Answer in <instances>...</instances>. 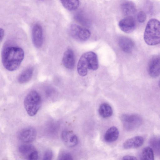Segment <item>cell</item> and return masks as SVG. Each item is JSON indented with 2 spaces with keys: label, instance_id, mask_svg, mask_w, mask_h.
Returning <instances> with one entry per match:
<instances>
[{
  "label": "cell",
  "instance_id": "1",
  "mask_svg": "<svg viewBox=\"0 0 160 160\" xmlns=\"http://www.w3.org/2000/svg\"><path fill=\"white\" fill-rule=\"evenodd\" d=\"M24 57V52L21 48L8 46L3 49L2 55V64L10 71L16 70L20 66Z\"/></svg>",
  "mask_w": 160,
  "mask_h": 160
},
{
  "label": "cell",
  "instance_id": "2",
  "mask_svg": "<svg viewBox=\"0 0 160 160\" xmlns=\"http://www.w3.org/2000/svg\"><path fill=\"white\" fill-rule=\"evenodd\" d=\"M145 43L150 46L160 43V22L155 18L150 19L147 23L144 34Z\"/></svg>",
  "mask_w": 160,
  "mask_h": 160
},
{
  "label": "cell",
  "instance_id": "3",
  "mask_svg": "<svg viewBox=\"0 0 160 160\" xmlns=\"http://www.w3.org/2000/svg\"><path fill=\"white\" fill-rule=\"evenodd\" d=\"M41 104V98L39 94L35 90L30 92L24 100V108L30 116L35 115L39 110Z\"/></svg>",
  "mask_w": 160,
  "mask_h": 160
},
{
  "label": "cell",
  "instance_id": "4",
  "mask_svg": "<svg viewBox=\"0 0 160 160\" xmlns=\"http://www.w3.org/2000/svg\"><path fill=\"white\" fill-rule=\"evenodd\" d=\"M78 65L87 69L97 70L98 62L97 54L92 51L84 53L80 58Z\"/></svg>",
  "mask_w": 160,
  "mask_h": 160
},
{
  "label": "cell",
  "instance_id": "5",
  "mask_svg": "<svg viewBox=\"0 0 160 160\" xmlns=\"http://www.w3.org/2000/svg\"><path fill=\"white\" fill-rule=\"evenodd\" d=\"M69 32L72 38L80 41H86L91 36V32L88 29L76 24L70 26Z\"/></svg>",
  "mask_w": 160,
  "mask_h": 160
},
{
  "label": "cell",
  "instance_id": "6",
  "mask_svg": "<svg viewBox=\"0 0 160 160\" xmlns=\"http://www.w3.org/2000/svg\"><path fill=\"white\" fill-rule=\"evenodd\" d=\"M121 118L124 126L128 130H133L138 128L142 122V118L137 114H123Z\"/></svg>",
  "mask_w": 160,
  "mask_h": 160
},
{
  "label": "cell",
  "instance_id": "7",
  "mask_svg": "<svg viewBox=\"0 0 160 160\" xmlns=\"http://www.w3.org/2000/svg\"><path fill=\"white\" fill-rule=\"evenodd\" d=\"M18 151L27 160H37L38 158V152L31 144L26 143L21 145L18 147Z\"/></svg>",
  "mask_w": 160,
  "mask_h": 160
},
{
  "label": "cell",
  "instance_id": "8",
  "mask_svg": "<svg viewBox=\"0 0 160 160\" xmlns=\"http://www.w3.org/2000/svg\"><path fill=\"white\" fill-rule=\"evenodd\" d=\"M32 43L35 47L39 48L42 45L43 42V31L42 26L38 23L33 25L31 30Z\"/></svg>",
  "mask_w": 160,
  "mask_h": 160
},
{
  "label": "cell",
  "instance_id": "9",
  "mask_svg": "<svg viewBox=\"0 0 160 160\" xmlns=\"http://www.w3.org/2000/svg\"><path fill=\"white\" fill-rule=\"evenodd\" d=\"M37 136V132L33 128L28 127L21 130L18 134L19 139L22 142L27 143L33 141Z\"/></svg>",
  "mask_w": 160,
  "mask_h": 160
},
{
  "label": "cell",
  "instance_id": "10",
  "mask_svg": "<svg viewBox=\"0 0 160 160\" xmlns=\"http://www.w3.org/2000/svg\"><path fill=\"white\" fill-rule=\"evenodd\" d=\"M118 26L123 32L129 33L133 32L135 29L136 23L132 16L126 17L119 21Z\"/></svg>",
  "mask_w": 160,
  "mask_h": 160
},
{
  "label": "cell",
  "instance_id": "11",
  "mask_svg": "<svg viewBox=\"0 0 160 160\" xmlns=\"http://www.w3.org/2000/svg\"><path fill=\"white\" fill-rule=\"evenodd\" d=\"M148 71L149 75L153 78H156L160 75V57L153 56L149 62Z\"/></svg>",
  "mask_w": 160,
  "mask_h": 160
},
{
  "label": "cell",
  "instance_id": "12",
  "mask_svg": "<svg viewBox=\"0 0 160 160\" xmlns=\"http://www.w3.org/2000/svg\"><path fill=\"white\" fill-rule=\"evenodd\" d=\"M61 138L63 143L68 147H74L78 143V137L71 131H63L62 133Z\"/></svg>",
  "mask_w": 160,
  "mask_h": 160
},
{
  "label": "cell",
  "instance_id": "13",
  "mask_svg": "<svg viewBox=\"0 0 160 160\" xmlns=\"http://www.w3.org/2000/svg\"><path fill=\"white\" fill-rule=\"evenodd\" d=\"M62 63L66 68L72 69L75 65V57L73 50L68 49L64 52L62 58Z\"/></svg>",
  "mask_w": 160,
  "mask_h": 160
},
{
  "label": "cell",
  "instance_id": "14",
  "mask_svg": "<svg viewBox=\"0 0 160 160\" xmlns=\"http://www.w3.org/2000/svg\"><path fill=\"white\" fill-rule=\"evenodd\" d=\"M119 47L123 52L130 53L132 52L134 47V43L130 38L122 37L118 40Z\"/></svg>",
  "mask_w": 160,
  "mask_h": 160
},
{
  "label": "cell",
  "instance_id": "15",
  "mask_svg": "<svg viewBox=\"0 0 160 160\" xmlns=\"http://www.w3.org/2000/svg\"><path fill=\"white\" fill-rule=\"evenodd\" d=\"M144 141L142 137L135 136L126 140L123 144V147L126 149L138 148L142 145Z\"/></svg>",
  "mask_w": 160,
  "mask_h": 160
},
{
  "label": "cell",
  "instance_id": "16",
  "mask_svg": "<svg viewBox=\"0 0 160 160\" xmlns=\"http://www.w3.org/2000/svg\"><path fill=\"white\" fill-rule=\"evenodd\" d=\"M121 9L122 12L127 17L132 16L136 11L135 4L130 1H126L122 2L121 5Z\"/></svg>",
  "mask_w": 160,
  "mask_h": 160
},
{
  "label": "cell",
  "instance_id": "17",
  "mask_svg": "<svg viewBox=\"0 0 160 160\" xmlns=\"http://www.w3.org/2000/svg\"><path fill=\"white\" fill-rule=\"evenodd\" d=\"M119 131L115 127H110L106 131L104 136V141L108 143L115 141L119 136Z\"/></svg>",
  "mask_w": 160,
  "mask_h": 160
},
{
  "label": "cell",
  "instance_id": "18",
  "mask_svg": "<svg viewBox=\"0 0 160 160\" xmlns=\"http://www.w3.org/2000/svg\"><path fill=\"white\" fill-rule=\"evenodd\" d=\"M34 68L32 67H29L24 70L18 76V82L21 84L27 82L32 77Z\"/></svg>",
  "mask_w": 160,
  "mask_h": 160
},
{
  "label": "cell",
  "instance_id": "19",
  "mask_svg": "<svg viewBox=\"0 0 160 160\" xmlns=\"http://www.w3.org/2000/svg\"><path fill=\"white\" fill-rule=\"evenodd\" d=\"M98 112L101 117L107 118L112 115L113 111L112 107L109 104L106 103H103L100 105Z\"/></svg>",
  "mask_w": 160,
  "mask_h": 160
},
{
  "label": "cell",
  "instance_id": "20",
  "mask_svg": "<svg viewBox=\"0 0 160 160\" xmlns=\"http://www.w3.org/2000/svg\"><path fill=\"white\" fill-rule=\"evenodd\" d=\"M62 6L68 10L72 11L76 9L79 6L80 2L79 0H61Z\"/></svg>",
  "mask_w": 160,
  "mask_h": 160
},
{
  "label": "cell",
  "instance_id": "21",
  "mask_svg": "<svg viewBox=\"0 0 160 160\" xmlns=\"http://www.w3.org/2000/svg\"><path fill=\"white\" fill-rule=\"evenodd\" d=\"M141 160H154L153 152L152 148L148 147L143 149L141 154Z\"/></svg>",
  "mask_w": 160,
  "mask_h": 160
},
{
  "label": "cell",
  "instance_id": "22",
  "mask_svg": "<svg viewBox=\"0 0 160 160\" xmlns=\"http://www.w3.org/2000/svg\"><path fill=\"white\" fill-rule=\"evenodd\" d=\"M137 19L138 22L141 23L144 22L146 19V15L145 12L143 11L139 12L137 15Z\"/></svg>",
  "mask_w": 160,
  "mask_h": 160
},
{
  "label": "cell",
  "instance_id": "23",
  "mask_svg": "<svg viewBox=\"0 0 160 160\" xmlns=\"http://www.w3.org/2000/svg\"><path fill=\"white\" fill-rule=\"evenodd\" d=\"M57 160H73V159L71 154L65 152L61 154Z\"/></svg>",
  "mask_w": 160,
  "mask_h": 160
},
{
  "label": "cell",
  "instance_id": "24",
  "mask_svg": "<svg viewBox=\"0 0 160 160\" xmlns=\"http://www.w3.org/2000/svg\"><path fill=\"white\" fill-rule=\"evenodd\" d=\"M52 157L53 153L52 151L48 150L44 152L42 160H52Z\"/></svg>",
  "mask_w": 160,
  "mask_h": 160
},
{
  "label": "cell",
  "instance_id": "25",
  "mask_svg": "<svg viewBox=\"0 0 160 160\" xmlns=\"http://www.w3.org/2000/svg\"><path fill=\"white\" fill-rule=\"evenodd\" d=\"M122 160H137V159L135 157L133 156L126 155L123 157Z\"/></svg>",
  "mask_w": 160,
  "mask_h": 160
},
{
  "label": "cell",
  "instance_id": "26",
  "mask_svg": "<svg viewBox=\"0 0 160 160\" xmlns=\"http://www.w3.org/2000/svg\"><path fill=\"white\" fill-rule=\"evenodd\" d=\"M5 31L4 29L2 28L0 29V41L1 42L4 36Z\"/></svg>",
  "mask_w": 160,
  "mask_h": 160
},
{
  "label": "cell",
  "instance_id": "27",
  "mask_svg": "<svg viewBox=\"0 0 160 160\" xmlns=\"http://www.w3.org/2000/svg\"><path fill=\"white\" fill-rule=\"evenodd\" d=\"M159 145L160 147V141H159Z\"/></svg>",
  "mask_w": 160,
  "mask_h": 160
},
{
  "label": "cell",
  "instance_id": "28",
  "mask_svg": "<svg viewBox=\"0 0 160 160\" xmlns=\"http://www.w3.org/2000/svg\"><path fill=\"white\" fill-rule=\"evenodd\" d=\"M159 85H160V82H159Z\"/></svg>",
  "mask_w": 160,
  "mask_h": 160
}]
</instances>
